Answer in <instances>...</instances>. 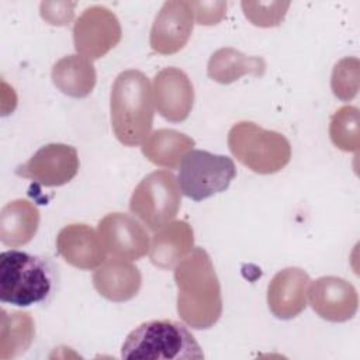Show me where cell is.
<instances>
[{
  "label": "cell",
  "mask_w": 360,
  "mask_h": 360,
  "mask_svg": "<svg viewBox=\"0 0 360 360\" xmlns=\"http://www.w3.org/2000/svg\"><path fill=\"white\" fill-rule=\"evenodd\" d=\"M77 150L66 143H48L39 148L28 162L17 166L15 174L45 187L69 183L79 172Z\"/></svg>",
  "instance_id": "9"
},
{
  "label": "cell",
  "mask_w": 360,
  "mask_h": 360,
  "mask_svg": "<svg viewBox=\"0 0 360 360\" xmlns=\"http://www.w3.org/2000/svg\"><path fill=\"white\" fill-rule=\"evenodd\" d=\"M359 59L343 58L340 59L332 72L330 87L333 94L342 100H352L359 91Z\"/></svg>",
  "instance_id": "24"
},
{
  "label": "cell",
  "mask_w": 360,
  "mask_h": 360,
  "mask_svg": "<svg viewBox=\"0 0 360 360\" xmlns=\"http://www.w3.org/2000/svg\"><path fill=\"white\" fill-rule=\"evenodd\" d=\"M141 284L142 276L139 269L124 259H110L93 273L96 291L112 302L132 300L139 292Z\"/></svg>",
  "instance_id": "16"
},
{
  "label": "cell",
  "mask_w": 360,
  "mask_h": 360,
  "mask_svg": "<svg viewBox=\"0 0 360 360\" xmlns=\"http://www.w3.org/2000/svg\"><path fill=\"white\" fill-rule=\"evenodd\" d=\"M51 77L63 94L75 98L87 97L97 80L91 60L79 53L60 58L52 66Z\"/></svg>",
  "instance_id": "19"
},
{
  "label": "cell",
  "mask_w": 360,
  "mask_h": 360,
  "mask_svg": "<svg viewBox=\"0 0 360 360\" xmlns=\"http://www.w3.org/2000/svg\"><path fill=\"white\" fill-rule=\"evenodd\" d=\"M56 250L66 263L80 270L97 269L107 256L98 232L86 224H70L62 228L56 238Z\"/></svg>",
  "instance_id": "14"
},
{
  "label": "cell",
  "mask_w": 360,
  "mask_h": 360,
  "mask_svg": "<svg viewBox=\"0 0 360 360\" xmlns=\"http://www.w3.org/2000/svg\"><path fill=\"white\" fill-rule=\"evenodd\" d=\"M329 136L336 148L345 152H357L360 145L359 108L354 105L339 108L330 117Z\"/></svg>",
  "instance_id": "23"
},
{
  "label": "cell",
  "mask_w": 360,
  "mask_h": 360,
  "mask_svg": "<svg viewBox=\"0 0 360 360\" xmlns=\"http://www.w3.org/2000/svg\"><path fill=\"white\" fill-rule=\"evenodd\" d=\"M111 127L125 146H138L153 125V97L148 76L141 70L121 72L111 87Z\"/></svg>",
  "instance_id": "3"
},
{
  "label": "cell",
  "mask_w": 360,
  "mask_h": 360,
  "mask_svg": "<svg viewBox=\"0 0 360 360\" xmlns=\"http://www.w3.org/2000/svg\"><path fill=\"white\" fill-rule=\"evenodd\" d=\"M309 276L300 267L280 270L269 283L267 305L278 319H292L307 307Z\"/></svg>",
  "instance_id": "15"
},
{
  "label": "cell",
  "mask_w": 360,
  "mask_h": 360,
  "mask_svg": "<svg viewBox=\"0 0 360 360\" xmlns=\"http://www.w3.org/2000/svg\"><path fill=\"white\" fill-rule=\"evenodd\" d=\"M124 359L146 360H200L202 349L193 333L172 319L148 321L136 326L121 349Z\"/></svg>",
  "instance_id": "4"
},
{
  "label": "cell",
  "mask_w": 360,
  "mask_h": 360,
  "mask_svg": "<svg viewBox=\"0 0 360 360\" xmlns=\"http://www.w3.org/2000/svg\"><path fill=\"white\" fill-rule=\"evenodd\" d=\"M153 103L158 112L170 122L184 121L194 104V87L190 77L177 68H165L153 79Z\"/></svg>",
  "instance_id": "13"
},
{
  "label": "cell",
  "mask_w": 360,
  "mask_h": 360,
  "mask_svg": "<svg viewBox=\"0 0 360 360\" xmlns=\"http://www.w3.org/2000/svg\"><path fill=\"white\" fill-rule=\"evenodd\" d=\"M35 338V323L28 312L1 311L0 357L14 359L24 354Z\"/></svg>",
  "instance_id": "22"
},
{
  "label": "cell",
  "mask_w": 360,
  "mask_h": 360,
  "mask_svg": "<svg viewBox=\"0 0 360 360\" xmlns=\"http://www.w3.org/2000/svg\"><path fill=\"white\" fill-rule=\"evenodd\" d=\"M122 31L117 15L104 6L87 7L73 25V44L79 55L100 59L121 41Z\"/></svg>",
  "instance_id": "8"
},
{
  "label": "cell",
  "mask_w": 360,
  "mask_h": 360,
  "mask_svg": "<svg viewBox=\"0 0 360 360\" xmlns=\"http://www.w3.org/2000/svg\"><path fill=\"white\" fill-rule=\"evenodd\" d=\"M194 145V139L188 135L174 129L162 128L149 134L143 141L142 153L156 166L176 169L183 158L193 150Z\"/></svg>",
  "instance_id": "21"
},
{
  "label": "cell",
  "mask_w": 360,
  "mask_h": 360,
  "mask_svg": "<svg viewBox=\"0 0 360 360\" xmlns=\"http://www.w3.org/2000/svg\"><path fill=\"white\" fill-rule=\"evenodd\" d=\"M290 7V3H252L243 1L242 8L246 18L257 27H276L278 25Z\"/></svg>",
  "instance_id": "25"
},
{
  "label": "cell",
  "mask_w": 360,
  "mask_h": 360,
  "mask_svg": "<svg viewBox=\"0 0 360 360\" xmlns=\"http://www.w3.org/2000/svg\"><path fill=\"white\" fill-rule=\"evenodd\" d=\"M194 245V232L186 221H172L162 226L149 245L150 262L163 270H172L183 260Z\"/></svg>",
  "instance_id": "17"
},
{
  "label": "cell",
  "mask_w": 360,
  "mask_h": 360,
  "mask_svg": "<svg viewBox=\"0 0 360 360\" xmlns=\"http://www.w3.org/2000/svg\"><path fill=\"white\" fill-rule=\"evenodd\" d=\"M39 211L28 200L7 202L0 212V240L6 246L17 248L28 243L37 233Z\"/></svg>",
  "instance_id": "18"
},
{
  "label": "cell",
  "mask_w": 360,
  "mask_h": 360,
  "mask_svg": "<svg viewBox=\"0 0 360 360\" xmlns=\"http://www.w3.org/2000/svg\"><path fill=\"white\" fill-rule=\"evenodd\" d=\"M179 316L194 329L214 326L222 314L221 285L210 255L194 248L174 267Z\"/></svg>",
  "instance_id": "1"
},
{
  "label": "cell",
  "mask_w": 360,
  "mask_h": 360,
  "mask_svg": "<svg viewBox=\"0 0 360 360\" xmlns=\"http://www.w3.org/2000/svg\"><path fill=\"white\" fill-rule=\"evenodd\" d=\"M197 24L215 25L225 17L226 3L224 1H190Z\"/></svg>",
  "instance_id": "26"
},
{
  "label": "cell",
  "mask_w": 360,
  "mask_h": 360,
  "mask_svg": "<svg viewBox=\"0 0 360 360\" xmlns=\"http://www.w3.org/2000/svg\"><path fill=\"white\" fill-rule=\"evenodd\" d=\"M75 3H41V17L48 21L51 25H69L75 15Z\"/></svg>",
  "instance_id": "27"
},
{
  "label": "cell",
  "mask_w": 360,
  "mask_h": 360,
  "mask_svg": "<svg viewBox=\"0 0 360 360\" xmlns=\"http://www.w3.org/2000/svg\"><path fill=\"white\" fill-rule=\"evenodd\" d=\"M228 146L242 165L259 174L277 173L291 159V145L284 135L252 121L236 122L229 129Z\"/></svg>",
  "instance_id": "5"
},
{
  "label": "cell",
  "mask_w": 360,
  "mask_h": 360,
  "mask_svg": "<svg viewBox=\"0 0 360 360\" xmlns=\"http://www.w3.org/2000/svg\"><path fill=\"white\" fill-rule=\"evenodd\" d=\"M98 236L105 250L124 260H139L149 252L146 229L124 212L107 214L98 222Z\"/></svg>",
  "instance_id": "10"
},
{
  "label": "cell",
  "mask_w": 360,
  "mask_h": 360,
  "mask_svg": "<svg viewBox=\"0 0 360 360\" xmlns=\"http://www.w3.org/2000/svg\"><path fill=\"white\" fill-rule=\"evenodd\" d=\"M264 72L266 62L263 58L245 55L231 46L217 49L207 65L208 76L221 84H229L245 75L263 76Z\"/></svg>",
  "instance_id": "20"
},
{
  "label": "cell",
  "mask_w": 360,
  "mask_h": 360,
  "mask_svg": "<svg viewBox=\"0 0 360 360\" xmlns=\"http://www.w3.org/2000/svg\"><path fill=\"white\" fill-rule=\"evenodd\" d=\"M194 27V14L190 1H166L155 17L149 44L162 55L181 51L188 42Z\"/></svg>",
  "instance_id": "11"
},
{
  "label": "cell",
  "mask_w": 360,
  "mask_h": 360,
  "mask_svg": "<svg viewBox=\"0 0 360 360\" xmlns=\"http://www.w3.org/2000/svg\"><path fill=\"white\" fill-rule=\"evenodd\" d=\"M235 176L236 167L231 158L195 149L183 158L177 183L186 197L202 201L225 191Z\"/></svg>",
  "instance_id": "7"
},
{
  "label": "cell",
  "mask_w": 360,
  "mask_h": 360,
  "mask_svg": "<svg viewBox=\"0 0 360 360\" xmlns=\"http://www.w3.org/2000/svg\"><path fill=\"white\" fill-rule=\"evenodd\" d=\"M308 287L309 305L322 319L346 322L356 315L359 297L356 288L347 280L336 276H323Z\"/></svg>",
  "instance_id": "12"
},
{
  "label": "cell",
  "mask_w": 360,
  "mask_h": 360,
  "mask_svg": "<svg viewBox=\"0 0 360 360\" xmlns=\"http://www.w3.org/2000/svg\"><path fill=\"white\" fill-rule=\"evenodd\" d=\"M58 283V266L49 257L15 249L0 255V301L4 304H46L55 295Z\"/></svg>",
  "instance_id": "2"
},
{
  "label": "cell",
  "mask_w": 360,
  "mask_h": 360,
  "mask_svg": "<svg viewBox=\"0 0 360 360\" xmlns=\"http://www.w3.org/2000/svg\"><path fill=\"white\" fill-rule=\"evenodd\" d=\"M181 205V190L169 170H156L145 176L135 187L129 210L149 229L158 231L174 219Z\"/></svg>",
  "instance_id": "6"
}]
</instances>
